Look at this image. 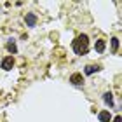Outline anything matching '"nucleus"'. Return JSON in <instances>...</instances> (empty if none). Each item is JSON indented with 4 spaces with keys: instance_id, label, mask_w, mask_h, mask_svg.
Returning a JSON list of instances; mask_svg holds the SVG:
<instances>
[{
    "instance_id": "nucleus-1",
    "label": "nucleus",
    "mask_w": 122,
    "mask_h": 122,
    "mask_svg": "<svg viewBox=\"0 0 122 122\" xmlns=\"http://www.w3.org/2000/svg\"><path fill=\"white\" fill-rule=\"evenodd\" d=\"M71 49H73L75 54H79V56H84V54H87V51H89V37L87 35H79L73 40V44H71Z\"/></svg>"
},
{
    "instance_id": "nucleus-2",
    "label": "nucleus",
    "mask_w": 122,
    "mask_h": 122,
    "mask_svg": "<svg viewBox=\"0 0 122 122\" xmlns=\"http://www.w3.org/2000/svg\"><path fill=\"white\" fill-rule=\"evenodd\" d=\"M70 82H71L75 87H82V86H84V77H82V73H71Z\"/></svg>"
},
{
    "instance_id": "nucleus-3",
    "label": "nucleus",
    "mask_w": 122,
    "mask_h": 122,
    "mask_svg": "<svg viewBox=\"0 0 122 122\" xmlns=\"http://www.w3.org/2000/svg\"><path fill=\"white\" fill-rule=\"evenodd\" d=\"M12 66H14V58L12 56H7V58L2 59V70L9 71V70H12Z\"/></svg>"
},
{
    "instance_id": "nucleus-4",
    "label": "nucleus",
    "mask_w": 122,
    "mask_h": 122,
    "mask_svg": "<svg viewBox=\"0 0 122 122\" xmlns=\"http://www.w3.org/2000/svg\"><path fill=\"white\" fill-rule=\"evenodd\" d=\"M25 21H26V26L33 28V26L37 25V16L33 14V12H28V14H26V18H25Z\"/></svg>"
},
{
    "instance_id": "nucleus-5",
    "label": "nucleus",
    "mask_w": 122,
    "mask_h": 122,
    "mask_svg": "<svg viewBox=\"0 0 122 122\" xmlns=\"http://www.w3.org/2000/svg\"><path fill=\"white\" fill-rule=\"evenodd\" d=\"M99 70H101L99 65H87L84 68V73L86 75H92V73H96V71H99Z\"/></svg>"
},
{
    "instance_id": "nucleus-6",
    "label": "nucleus",
    "mask_w": 122,
    "mask_h": 122,
    "mask_svg": "<svg viewBox=\"0 0 122 122\" xmlns=\"http://www.w3.org/2000/svg\"><path fill=\"white\" fill-rule=\"evenodd\" d=\"M103 101L107 103L108 107H113V94L110 92V91H108V92H105V94H103Z\"/></svg>"
},
{
    "instance_id": "nucleus-7",
    "label": "nucleus",
    "mask_w": 122,
    "mask_h": 122,
    "mask_svg": "<svg viewBox=\"0 0 122 122\" xmlns=\"http://www.w3.org/2000/svg\"><path fill=\"white\" fill-rule=\"evenodd\" d=\"M105 47H107V42L101 40V38H99V40H96V44H94V49H96V52H103Z\"/></svg>"
},
{
    "instance_id": "nucleus-8",
    "label": "nucleus",
    "mask_w": 122,
    "mask_h": 122,
    "mask_svg": "<svg viewBox=\"0 0 122 122\" xmlns=\"http://www.w3.org/2000/svg\"><path fill=\"white\" fill-rule=\"evenodd\" d=\"M98 119L101 120V122H110V112H108V110L99 112V113H98Z\"/></svg>"
},
{
    "instance_id": "nucleus-9",
    "label": "nucleus",
    "mask_w": 122,
    "mask_h": 122,
    "mask_svg": "<svg viewBox=\"0 0 122 122\" xmlns=\"http://www.w3.org/2000/svg\"><path fill=\"white\" fill-rule=\"evenodd\" d=\"M7 51H9L10 54H16V52H18V47H16V42H14V40H9V42H7Z\"/></svg>"
},
{
    "instance_id": "nucleus-10",
    "label": "nucleus",
    "mask_w": 122,
    "mask_h": 122,
    "mask_svg": "<svg viewBox=\"0 0 122 122\" xmlns=\"http://www.w3.org/2000/svg\"><path fill=\"white\" fill-rule=\"evenodd\" d=\"M112 49H113V52L119 49V38H117V37H113V38H112Z\"/></svg>"
},
{
    "instance_id": "nucleus-11",
    "label": "nucleus",
    "mask_w": 122,
    "mask_h": 122,
    "mask_svg": "<svg viewBox=\"0 0 122 122\" xmlns=\"http://www.w3.org/2000/svg\"><path fill=\"white\" fill-rule=\"evenodd\" d=\"M113 122H122V119H120V115H117V117L113 119Z\"/></svg>"
}]
</instances>
